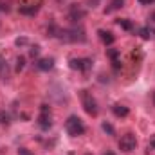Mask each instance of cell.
I'll list each match as a JSON object with an SVG mask.
<instances>
[{"label": "cell", "mask_w": 155, "mask_h": 155, "mask_svg": "<svg viewBox=\"0 0 155 155\" xmlns=\"http://www.w3.org/2000/svg\"><path fill=\"white\" fill-rule=\"evenodd\" d=\"M139 35H141V38L143 40H150L152 38V35H153V31H152L150 27H143V29H139Z\"/></svg>", "instance_id": "cell-16"}, {"label": "cell", "mask_w": 155, "mask_h": 155, "mask_svg": "<svg viewBox=\"0 0 155 155\" xmlns=\"http://www.w3.org/2000/svg\"><path fill=\"white\" fill-rule=\"evenodd\" d=\"M36 67H38L40 71H51L54 67V60L52 58H41V60L36 61Z\"/></svg>", "instance_id": "cell-9"}, {"label": "cell", "mask_w": 155, "mask_h": 155, "mask_svg": "<svg viewBox=\"0 0 155 155\" xmlns=\"http://www.w3.org/2000/svg\"><path fill=\"white\" fill-rule=\"evenodd\" d=\"M143 5H150V4H155V0H139Z\"/></svg>", "instance_id": "cell-23"}, {"label": "cell", "mask_w": 155, "mask_h": 155, "mask_svg": "<svg viewBox=\"0 0 155 155\" xmlns=\"http://www.w3.org/2000/svg\"><path fill=\"white\" fill-rule=\"evenodd\" d=\"M29 54H31L33 58H36V56L40 54V47H38V45H35V47H31V51H29Z\"/></svg>", "instance_id": "cell-20"}, {"label": "cell", "mask_w": 155, "mask_h": 155, "mask_svg": "<svg viewBox=\"0 0 155 155\" xmlns=\"http://www.w3.org/2000/svg\"><path fill=\"white\" fill-rule=\"evenodd\" d=\"M18 155H33V153H31L27 148H20V150H18Z\"/></svg>", "instance_id": "cell-21"}, {"label": "cell", "mask_w": 155, "mask_h": 155, "mask_svg": "<svg viewBox=\"0 0 155 155\" xmlns=\"http://www.w3.org/2000/svg\"><path fill=\"white\" fill-rule=\"evenodd\" d=\"M101 130H103V132H105L107 135H114V134H116V130H114V126H112L110 123H107V121H105V123L101 124Z\"/></svg>", "instance_id": "cell-17"}, {"label": "cell", "mask_w": 155, "mask_h": 155, "mask_svg": "<svg viewBox=\"0 0 155 155\" xmlns=\"http://www.w3.org/2000/svg\"><path fill=\"white\" fill-rule=\"evenodd\" d=\"M150 148H152V150H155V137L150 141Z\"/></svg>", "instance_id": "cell-24"}, {"label": "cell", "mask_w": 155, "mask_h": 155, "mask_svg": "<svg viewBox=\"0 0 155 155\" xmlns=\"http://www.w3.org/2000/svg\"><path fill=\"white\" fill-rule=\"evenodd\" d=\"M85 155H92V153H85Z\"/></svg>", "instance_id": "cell-28"}, {"label": "cell", "mask_w": 155, "mask_h": 155, "mask_svg": "<svg viewBox=\"0 0 155 155\" xmlns=\"http://www.w3.org/2000/svg\"><path fill=\"white\" fill-rule=\"evenodd\" d=\"M85 15H87V11L81 7V5H71V13H69V18L72 20V22H78V20H81V18H85Z\"/></svg>", "instance_id": "cell-7"}, {"label": "cell", "mask_w": 155, "mask_h": 155, "mask_svg": "<svg viewBox=\"0 0 155 155\" xmlns=\"http://www.w3.org/2000/svg\"><path fill=\"white\" fill-rule=\"evenodd\" d=\"M20 13H22V15H36V13H38V5H35V4L20 5Z\"/></svg>", "instance_id": "cell-12"}, {"label": "cell", "mask_w": 155, "mask_h": 155, "mask_svg": "<svg viewBox=\"0 0 155 155\" xmlns=\"http://www.w3.org/2000/svg\"><path fill=\"white\" fill-rule=\"evenodd\" d=\"M7 123H9V114L0 110V124H7Z\"/></svg>", "instance_id": "cell-19"}, {"label": "cell", "mask_w": 155, "mask_h": 155, "mask_svg": "<svg viewBox=\"0 0 155 155\" xmlns=\"http://www.w3.org/2000/svg\"><path fill=\"white\" fill-rule=\"evenodd\" d=\"M0 9H2V7H0Z\"/></svg>", "instance_id": "cell-29"}, {"label": "cell", "mask_w": 155, "mask_h": 155, "mask_svg": "<svg viewBox=\"0 0 155 155\" xmlns=\"http://www.w3.org/2000/svg\"><path fill=\"white\" fill-rule=\"evenodd\" d=\"M38 124L41 130H49L52 126V116H51V107L41 105V114L38 117Z\"/></svg>", "instance_id": "cell-5"}, {"label": "cell", "mask_w": 155, "mask_h": 155, "mask_svg": "<svg viewBox=\"0 0 155 155\" xmlns=\"http://www.w3.org/2000/svg\"><path fill=\"white\" fill-rule=\"evenodd\" d=\"M69 67L72 71H88L92 67V60L90 58H72L69 61Z\"/></svg>", "instance_id": "cell-6"}, {"label": "cell", "mask_w": 155, "mask_h": 155, "mask_svg": "<svg viewBox=\"0 0 155 155\" xmlns=\"http://www.w3.org/2000/svg\"><path fill=\"white\" fill-rule=\"evenodd\" d=\"M112 112H114L117 117H126L130 114L128 107H123V105H114V107H112Z\"/></svg>", "instance_id": "cell-13"}, {"label": "cell", "mask_w": 155, "mask_h": 155, "mask_svg": "<svg viewBox=\"0 0 155 155\" xmlns=\"http://www.w3.org/2000/svg\"><path fill=\"white\" fill-rule=\"evenodd\" d=\"M97 35H99V38H101V41H103L105 45H112V43L116 41V38H114V35H112L110 31L99 29V31H97Z\"/></svg>", "instance_id": "cell-8"}, {"label": "cell", "mask_w": 155, "mask_h": 155, "mask_svg": "<svg viewBox=\"0 0 155 155\" xmlns=\"http://www.w3.org/2000/svg\"><path fill=\"white\" fill-rule=\"evenodd\" d=\"M152 18H153V22H155V15H152Z\"/></svg>", "instance_id": "cell-26"}, {"label": "cell", "mask_w": 155, "mask_h": 155, "mask_svg": "<svg viewBox=\"0 0 155 155\" xmlns=\"http://www.w3.org/2000/svg\"><path fill=\"white\" fill-rule=\"evenodd\" d=\"M124 5V0H112L110 4H108V7L105 9V13H112V11H117V9H121Z\"/></svg>", "instance_id": "cell-14"}, {"label": "cell", "mask_w": 155, "mask_h": 155, "mask_svg": "<svg viewBox=\"0 0 155 155\" xmlns=\"http://www.w3.org/2000/svg\"><path fill=\"white\" fill-rule=\"evenodd\" d=\"M56 38L63 40V41H85V31L83 29H58Z\"/></svg>", "instance_id": "cell-1"}, {"label": "cell", "mask_w": 155, "mask_h": 155, "mask_svg": "<svg viewBox=\"0 0 155 155\" xmlns=\"http://www.w3.org/2000/svg\"><path fill=\"white\" fill-rule=\"evenodd\" d=\"M65 130H67L69 135L78 137V135H83L85 134V124H83V121L78 116H71L67 119V123H65Z\"/></svg>", "instance_id": "cell-2"}, {"label": "cell", "mask_w": 155, "mask_h": 155, "mask_svg": "<svg viewBox=\"0 0 155 155\" xmlns=\"http://www.w3.org/2000/svg\"><path fill=\"white\" fill-rule=\"evenodd\" d=\"M117 25L123 27L124 31H132V29H134V24H132L128 18H119V20H117Z\"/></svg>", "instance_id": "cell-15"}, {"label": "cell", "mask_w": 155, "mask_h": 155, "mask_svg": "<svg viewBox=\"0 0 155 155\" xmlns=\"http://www.w3.org/2000/svg\"><path fill=\"white\" fill-rule=\"evenodd\" d=\"M107 52H108V56H110V60H112V63H114V69L119 71V69H121V61H119V54H121V52H119L117 49H108Z\"/></svg>", "instance_id": "cell-10"}, {"label": "cell", "mask_w": 155, "mask_h": 155, "mask_svg": "<svg viewBox=\"0 0 155 155\" xmlns=\"http://www.w3.org/2000/svg\"><path fill=\"white\" fill-rule=\"evenodd\" d=\"M103 155H116L114 152H107V153H103Z\"/></svg>", "instance_id": "cell-25"}, {"label": "cell", "mask_w": 155, "mask_h": 155, "mask_svg": "<svg viewBox=\"0 0 155 155\" xmlns=\"http://www.w3.org/2000/svg\"><path fill=\"white\" fill-rule=\"evenodd\" d=\"M15 43H16V45H25V43H27V38H16Z\"/></svg>", "instance_id": "cell-22"}, {"label": "cell", "mask_w": 155, "mask_h": 155, "mask_svg": "<svg viewBox=\"0 0 155 155\" xmlns=\"http://www.w3.org/2000/svg\"><path fill=\"white\" fill-rule=\"evenodd\" d=\"M119 148H121V152H124V153L134 152V150L137 148V139H135V135H134V134H124V135L121 137V141H119Z\"/></svg>", "instance_id": "cell-4"}, {"label": "cell", "mask_w": 155, "mask_h": 155, "mask_svg": "<svg viewBox=\"0 0 155 155\" xmlns=\"http://www.w3.org/2000/svg\"><path fill=\"white\" fill-rule=\"evenodd\" d=\"M153 103H155V92H153Z\"/></svg>", "instance_id": "cell-27"}, {"label": "cell", "mask_w": 155, "mask_h": 155, "mask_svg": "<svg viewBox=\"0 0 155 155\" xmlns=\"http://www.w3.org/2000/svg\"><path fill=\"white\" fill-rule=\"evenodd\" d=\"M9 78V65L5 61V58L0 56V79H7Z\"/></svg>", "instance_id": "cell-11"}, {"label": "cell", "mask_w": 155, "mask_h": 155, "mask_svg": "<svg viewBox=\"0 0 155 155\" xmlns=\"http://www.w3.org/2000/svg\"><path fill=\"white\" fill-rule=\"evenodd\" d=\"M24 67H25V58H24V56H18V58H16V72L24 71Z\"/></svg>", "instance_id": "cell-18"}, {"label": "cell", "mask_w": 155, "mask_h": 155, "mask_svg": "<svg viewBox=\"0 0 155 155\" xmlns=\"http://www.w3.org/2000/svg\"><path fill=\"white\" fill-rule=\"evenodd\" d=\"M153 35H155V33H153Z\"/></svg>", "instance_id": "cell-30"}, {"label": "cell", "mask_w": 155, "mask_h": 155, "mask_svg": "<svg viewBox=\"0 0 155 155\" xmlns=\"http://www.w3.org/2000/svg\"><path fill=\"white\" fill-rule=\"evenodd\" d=\"M79 96H81V103H83V108H85V112L88 114V116H97V112H99V108H97V103H96V99L92 97V94H88L87 90H81L79 92Z\"/></svg>", "instance_id": "cell-3"}]
</instances>
